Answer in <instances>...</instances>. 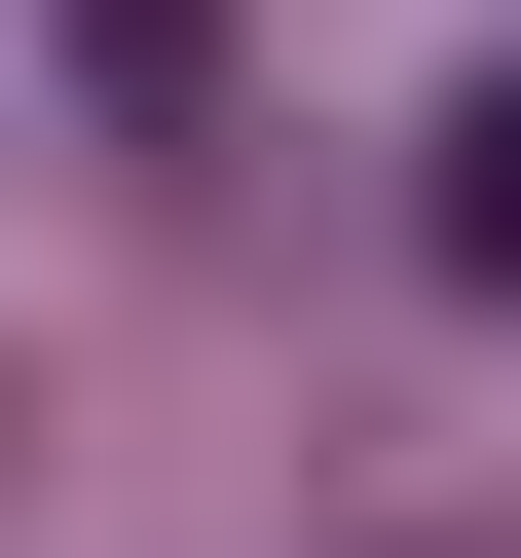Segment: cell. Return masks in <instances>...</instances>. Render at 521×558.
<instances>
[{"label": "cell", "instance_id": "1", "mask_svg": "<svg viewBox=\"0 0 521 558\" xmlns=\"http://www.w3.org/2000/svg\"><path fill=\"white\" fill-rule=\"evenodd\" d=\"M447 260H484V299H521V75L447 112Z\"/></svg>", "mask_w": 521, "mask_h": 558}]
</instances>
